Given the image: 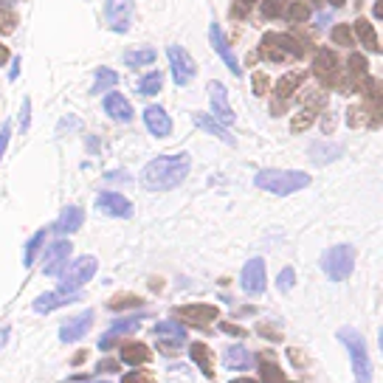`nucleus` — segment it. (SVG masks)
<instances>
[{
  "label": "nucleus",
  "instance_id": "c9c22d12",
  "mask_svg": "<svg viewBox=\"0 0 383 383\" xmlns=\"http://www.w3.org/2000/svg\"><path fill=\"white\" fill-rule=\"evenodd\" d=\"M369 110L363 107V105H355V107H350L347 110V121H350V127H363V124H369Z\"/></svg>",
  "mask_w": 383,
  "mask_h": 383
},
{
  "label": "nucleus",
  "instance_id": "a18cd8bd",
  "mask_svg": "<svg viewBox=\"0 0 383 383\" xmlns=\"http://www.w3.org/2000/svg\"><path fill=\"white\" fill-rule=\"evenodd\" d=\"M29 124H31V102H29V99H23V110H20V130L26 133V130H29Z\"/></svg>",
  "mask_w": 383,
  "mask_h": 383
},
{
  "label": "nucleus",
  "instance_id": "a19ab883",
  "mask_svg": "<svg viewBox=\"0 0 383 383\" xmlns=\"http://www.w3.org/2000/svg\"><path fill=\"white\" fill-rule=\"evenodd\" d=\"M121 383H152V375L144 372V369H135V372H127L121 377Z\"/></svg>",
  "mask_w": 383,
  "mask_h": 383
},
{
  "label": "nucleus",
  "instance_id": "c03bdc74",
  "mask_svg": "<svg viewBox=\"0 0 383 383\" xmlns=\"http://www.w3.org/2000/svg\"><path fill=\"white\" fill-rule=\"evenodd\" d=\"M251 85H254V93H257V96H265V93H268V76H265V73H254Z\"/></svg>",
  "mask_w": 383,
  "mask_h": 383
},
{
  "label": "nucleus",
  "instance_id": "7c9ffc66",
  "mask_svg": "<svg viewBox=\"0 0 383 383\" xmlns=\"http://www.w3.org/2000/svg\"><path fill=\"white\" fill-rule=\"evenodd\" d=\"M282 15H285V20H290V23H304V20L310 17V6L304 3V0H296V3H287V6H285Z\"/></svg>",
  "mask_w": 383,
  "mask_h": 383
},
{
  "label": "nucleus",
  "instance_id": "4d7b16f0",
  "mask_svg": "<svg viewBox=\"0 0 383 383\" xmlns=\"http://www.w3.org/2000/svg\"><path fill=\"white\" fill-rule=\"evenodd\" d=\"M327 3H330V6H344L347 0H327Z\"/></svg>",
  "mask_w": 383,
  "mask_h": 383
},
{
  "label": "nucleus",
  "instance_id": "4be33fe9",
  "mask_svg": "<svg viewBox=\"0 0 383 383\" xmlns=\"http://www.w3.org/2000/svg\"><path fill=\"white\" fill-rule=\"evenodd\" d=\"M138 324H141L138 319H127V322H116V324H113V327H110V330H107V333L102 336V341H99V347H102V350H110V347L116 344V338H119V336H130V333H135V330H138Z\"/></svg>",
  "mask_w": 383,
  "mask_h": 383
},
{
  "label": "nucleus",
  "instance_id": "4468645a",
  "mask_svg": "<svg viewBox=\"0 0 383 383\" xmlns=\"http://www.w3.org/2000/svg\"><path fill=\"white\" fill-rule=\"evenodd\" d=\"M209 40H211V45H214V51L220 54V59L225 62V68L232 70L234 76H240V62H237V57H234V51H232V45H228V40H225V34H223V29L217 26V23H211V29H209Z\"/></svg>",
  "mask_w": 383,
  "mask_h": 383
},
{
  "label": "nucleus",
  "instance_id": "6e6d98bb",
  "mask_svg": "<svg viewBox=\"0 0 383 383\" xmlns=\"http://www.w3.org/2000/svg\"><path fill=\"white\" fill-rule=\"evenodd\" d=\"M6 338H9V330L3 327V330H0V347H3V344H6Z\"/></svg>",
  "mask_w": 383,
  "mask_h": 383
},
{
  "label": "nucleus",
  "instance_id": "5fc2aeb1",
  "mask_svg": "<svg viewBox=\"0 0 383 383\" xmlns=\"http://www.w3.org/2000/svg\"><path fill=\"white\" fill-rule=\"evenodd\" d=\"M260 333H265V336H271V338H279V333H273V330H271V327H265V324L260 327Z\"/></svg>",
  "mask_w": 383,
  "mask_h": 383
},
{
  "label": "nucleus",
  "instance_id": "49530a36",
  "mask_svg": "<svg viewBox=\"0 0 383 383\" xmlns=\"http://www.w3.org/2000/svg\"><path fill=\"white\" fill-rule=\"evenodd\" d=\"M9 138H12V127L6 124L3 130H0V161H3V152H6V147H9Z\"/></svg>",
  "mask_w": 383,
  "mask_h": 383
},
{
  "label": "nucleus",
  "instance_id": "393cba45",
  "mask_svg": "<svg viewBox=\"0 0 383 383\" xmlns=\"http://www.w3.org/2000/svg\"><path fill=\"white\" fill-rule=\"evenodd\" d=\"M149 358H152V352H149V347L141 344V341H127V344L121 347V361H124V363H149Z\"/></svg>",
  "mask_w": 383,
  "mask_h": 383
},
{
  "label": "nucleus",
  "instance_id": "052dcab7",
  "mask_svg": "<svg viewBox=\"0 0 383 383\" xmlns=\"http://www.w3.org/2000/svg\"><path fill=\"white\" fill-rule=\"evenodd\" d=\"M3 3H9V0H3Z\"/></svg>",
  "mask_w": 383,
  "mask_h": 383
},
{
  "label": "nucleus",
  "instance_id": "20e7f679",
  "mask_svg": "<svg viewBox=\"0 0 383 383\" xmlns=\"http://www.w3.org/2000/svg\"><path fill=\"white\" fill-rule=\"evenodd\" d=\"M322 268L333 282H341L355 268V248L352 246H336L322 257Z\"/></svg>",
  "mask_w": 383,
  "mask_h": 383
},
{
  "label": "nucleus",
  "instance_id": "c756f323",
  "mask_svg": "<svg viewBox=\"0 0 383 383\" xmlns=\"http://www.w3.org/2000/svg\"><path fill=\"white\" fill-rule=\"evenodd\" d=\"M116 82H119V73H116V70H110V68H99V70H96V82H93L91 93H105V91L113 88Z\"/></svg>",
  "mask_w": 383,
  "mask_h": 383
},
{
  "label": "nucleus",
  "instance_id": "3c124183",
  "mask_svg": "<svg viewBox=\"0 0 383 383\" xmlns=\"http://www.w3.org/2000/svg\"><path fill=\"white\" fill-rule=\"evenodd\" d=\"M17 73H20V59L15 57V65H12V70H9V80H17Z\"/></svg>",
  "mask_w": 383,
  "mask_h": 383
},
{
  "label": "nucleus",
  "instance_id": "37998d69",
  "mask_svg": "<svg viewBox=\"0 0 383 383\" xmlns=\"http://www.w3.org/2000/svg\"><path fill=\"white\" fill-rule=\"evenodd\" d=\"M251 6H254V0H234V6H232V17H234V20H237V17H246Z\"/></svg>",
  "mask_w": 383,
  "mask_h": 383
},
{
  "label": "nucleus",
  "instance_id": "4c0bfd02",
  "mask_svg": "<svg viewBox=\"0 0 383 383\" xmlns=\"http://www.w3.org/2000/svg\"><path fill=\"white\" fill-rule=\"evenodd\" d=\"M43 240H45V232H37V234L29 240V246H26V257H23V262H26V265H34V257H37V251H40Z\"/></svg>",
  "mask_w": 383,
  "mask_h": 383
},
{
  "label": "nucleus",
  "instance_id": "603ef678",
  "mask_svg": "<svg viewBox=\"0 0 383 383\" xmlns=\"http://www.w3.org/2000/svg\"><path fill=\"white\" fill-rule=\"evenodd\" d=\"M102 369H105V372H113L116 363H113V361H102V363H99V372H102Z\"/></svg>",
  "mask_w": 383,
  "mask_h": 383
},
{
  "label": "nucleus",
  "instance_id": "2eb2a0df",
  "mask_svg": "<svg viewBox=\"0 0 383 383\" xmlns=\"http://www.w3.org/2000/svg\"><path fill=\"white\" fill-rule=\"evenodd\" d=\"M144 124H147V130L156 135V138H167V135L172 133V119H170V113H167L164 107H158V105H149V107L144 110Z\"/></svg>",
  "mask_w": 383,
  "mask_h": 383
},
{
  "label": "nucleus",
  "instance_id": "f257e3e1",
  "mask_svg": "<svg viewBox=\"0 0 383 383\" xmlns=\"http://www.w3.org/2000/svg\"><path fill=\"white\" fill-rule=\"evenodd\" d=\"M189 170H192V158L186 152H181V156H158L141 170V186L149 192L175 189L186 181Z\"/></svg>",
  "mask_w": 383,
  "mask_h": 383
},
{
  "label": "nucleus",
  "instance_id": "39448f33",
  "mask_svg": "<svg viewBox=\"0 0 383 383\" xmlns=\"http://www.w3.org/2000/svg\"><path fill=\"white\" fill-rule=\"evenodd\" d=\"M93 276H96V257H80L62 271L59 290H82Z\"/></svg>",
  "mask_w": 383,
  "mask_h": 383
},
{
  "label": "nucleus",
  "instance_id": "8fccbe9b",
  "mask_svg": "<svg viewBox=\"0 0 383 383\" xmlns=\"http://www.w3.org/2000/svg\"><path fill=\"white\" fill-rule=\"evenodd\" d=\"M9 57H12V54H9V48H6L3 43H0V65H3V62H9Z\"/></svg>",
  "mask_w": 383,
  "mask_h": 383
},
{
  "label": "nucleus",
  "instance_id": "bf43d9fd",
  "mask_svg": "<svg viewBox=\"0 0 383 383\" xmlns=\"http://www.w3.org/2000/svg\"><path fill=\"white\" fill-rule=\"evenodd\" d=\"M93 383H105V380H93Z\"/></svg>",
  "mask_w": 383,
  "mask_h": 383
},
{
  "label": "nucleus",
  "instance_id": "423d86ee",
  "mask_svg": "<svg viewBox=\"0 0 383 383\" xmlns=\"http://www.w3.org/2000/svg\"><path fill=\"white\" fill-rule=\"evenodd\" d=\"M167 57H170V70H172V80H175V85H189L192 80H195V70H197V65H195V59L189 57V51L183 48V45H170L167 48Z\"/></svg>",
  "mask_w": 383,
  "mask_h": 383
},
{
  "label": "nucleus",
  "instance_id": "f8f14e48",
  "mask_svg": "<svg viewBox=\"0 0 383 383\" xmlns=\"http://www.w3.org/2000/svg\"><path fill=\"white\" fill-rule=\"evenodd\" d=\"M313 73L319 76L324 85H338V80H341V73H338V54L322 48L316 54V59H313Z\"/></svg>",
  "mask_w": 383,
  "mask_h": 383
},
{
  "label": "nucleus",
  "instance_id": "58836bf2",
  "mask_svg": "<svg viewBox=\"0 0 383 383\" xmlns=\"http://www.w3.org/2000/svg\"><path fill=\"white\" fill-rule=\"evenodd\" d=\"M313 119H316V113H313V110H308V107H304V110H301V113H299V116L293 119L290 130H293V133H301V130H308V127L313 124Z\"/></svg>",
  "mask_w": 383,
  "mask_h": 383
},
{
  "label": "nucleus",
  "instance_id": "72a5a7b5",
  "mask_svg": "<svg viewBox=\"0 0 383 383\" xmlns=\"http://www.w3.org/2000/svg\"><path fill=\"white\" fill-rule=\"evenodd\" d=\"M333 43L336 45H344V48H350L352 43H355V34H352V29L347 26V23H338V26H333Z\"/></svg>",
  "mask_w": 383,
  "mask_h": 383
},
{
  "label": "nucleus",
  "instance_id": "13d9d810",
  "mask_svg": "<svg viewBox=\"0 0 383 383\" xmlns=\"http://www.w3.org/2000/svg\"><path fill=\"white\" fill-rule=\"evenodd\" d=\"M232 383H257V380H251V377H240V380H232Z\"/></svg>",
  "mask_w": 383,
  "mask_h": 383
},
{
  "label": "nucleus",
  "instance_id": "e433bc0d",
  "mask_svg": "<svg viewBox=\"0 0 383 383\" xmlns=\"http://www.w3.org/2000/svg\"><path fill=\"white\" fill-rule=\"evenodd\" d=\"M17 26V15L9 9V6H0V31L3 34H12Z\"/></svg>",
  "mask_w": 383,
  "mask_h": 383
},
{
  "label": "nucleus",
  "instance_id": "7ed1b4c3",
  "mask_svg": "<svg viewBox=\"0 0 383 383\" xmlns=\"http://www.w3.org/2000/svg\"><path fill=\"white\" fill-rule=\"evenodd\" d=\"M338 338H341V341H344V347L350 350L355 377H358L361 383H369V380H372V361H369L366 341L361 338V333H358V330H352V327H341V330H338Z\"/></svg>",
  "mask_w": 383,
  "mask_h": 383
},
{
  "label": "nucleus",
  "instance_id": "1a4fd4ad",
  "mask_svg": "<svg viewBox=\"0 0 383 383\" xmlns=\"http://www.w3.org/2000/svg\"><path fill=\"white\" fill-rule=\"evenodd\" d=\"M240 285H243V290L248 296H262L265 285H268L265 282V260H260V257L248 260L246 268H243V273H240Z\"/></svg>",
  "mask_w": 383,
  "mask_h": 383
},
{
  "label": "nucleus",
  "instance_id": "f704fd0d",
  "mask_svg": "<svg viewBox=\"0 0 383 383\" xmlns=\"http://www.w3.org/2000/svg\"><path fill=\"white\" fill-rule=\"evenodd\" d=\"M260 375H262V383H282V369L271 361H262L260 363Z\"/></svg>",
  "mask_w": 383,
  "mask_h": 383
},
{
  "label": "nucleus",
  "instance_id": "bb28decb",
  "mask_svg": "<svg viewBox=\"0 0 383 383\" xmlns=\"http://www.w3.org/2000/svg\"><path fill=\"white\" fill-rule=\"evenodd\" d=\"M195 119V124L200 127V130H206V133H211L214 138H220V141H225V144H234V138H232V133H228L225 127H220L211 116H206V113H195L192 116Z\"/></svg>",
  "mask_w": 383,
  "mask_h": 383
},
{
  "label": "nucleus",
  "instance_id": "79ce46f5",
  "mask_svg": "<svg viewBox=\"0 0 383 383\" xmlns=\"http://www.w3.org/2000/svg\"><path fill=\"white\" fill-rule=\"evenodd\" d=\"M138 304H141V299H135V296H119V299L110 301V308L121 310V308H138Z\"/></svg>",
  "mask_w": 383,
  "mask_h": 383
},
{
  "label": "nucleus",
  "instance_id": "de8ad7c7",
  "mask_svg": "<svg viewBox=\"0 0 383 383\" xmlns=\"http://www.w3.org/2000/svg\"><path fill=\"white\" fill-rule=\"evenodd\" d=\"M220 327H223V333H228V336H237V338H246V330H243V327H237V324H225V322H223Z\"/></svg>",
  "mask_w": 383,
  "mask_h": 383
},
{
  "label": "nucleus",
  "instance_id": "f03ea898",
  "mask_svg": "<svg viewBox=\"0 0 383 383\" xmlns=\"http://www.w3.org/2000/svg\"><path fill=\"white\" fill-rule=\"evenodd\" d=\"M310 183L308 172H296V170H262L254 175V186L271 192V195H293Z\"/></svg>",
  "mask_w": 383,
  "mask_h": 383
},
{
  "label": "nucleus",
  "instance_id": "5701e85b",
  "mask_svg": "<svg viewBox=\"0 0 383 383\" xmlns=\"http://www.w3.org/2000/svg\"><path fill=\"white\" fill-rule=\"evenodd\" d=\"M189 355H192V361L200 366V372H203L206 377H214V358H211V350H209L206 344L195 341V344L189 347Z\"/></svg>",
  "mask_w": 383,
  "mask_h": 383
},
{
  "label": "nucleus",
  "instance_id": "dca6fc26",
  "mask_svg": "<svg viewBox=\"0 0 383 383\" xmlns=\"http://www.w3.org/2000/svg\"><path fill=\"white\" fill-rule=\"evenodd\" d=\"M70 251H73L70 240H57L45 254V276H62L65 260L70 257Z\"/></svg>",
  "mask_w": 383,
  "mask_h": 383
},
{
  "label": "nucleus",
  "instance_id": "412c9836",
  "mask_svg": "<svg viewBox=\"0 0 383 383\" xmlns=\"http://www.w3.org/2000/svg\"><path fill=\"white\" fill-rule=\"evenodd\" d=\"M352 34H358V40L369 48V51H375V54H380V40H377V31L372 29V23L366 20V17H358L355 20V26H352Z\"/></svg>",
  "mask_w": 383,
  "mask_h": 383
},
{
  "label": "nucleus",
  "instance_id": "a878e982",
  "mask_svg": "<svg viewBox=\"0 0 383 383\" xmlns=\"http://www.w3.org/2000/svg\"><path fill=\"white\" fill-rule=\"evenodd\" d=\"M251 352L243 347V344H234V347H228L225 352H223V363L225 366H232V369H246V366H251Z\"/></svg>",
  "mask_w": 383,
  "mask_h": 383
},
{
  "label": "nucleus",
  "instance_id": "09e8293b",
  "mask_svg": "<svg viewBox=\"0 0 383 383\" xmlns=\"http://www.w3.org/2000/svg\"><path fill=\"white\" fill-rule=\"evenodd\" d=\"M287 355H290V358L296 361V366H304V363H308V361H304V358L299 355V350H287Z\"/></svg>",
  "mask_w": 383,
  "mask_h": 383
},
{
  "label": "nucleus",
  "instance_id": "cd10ccee",
  "mask_svg": "<svg viewBox=\"0 0 383 383\" xmlns=\"http://www.w3.org/2000/svg\"><path fill=\"white\" fill-rule=\"evenodd\" d=\"M161 85H164V76L158 70H149L147 76H141V80H138V93L141 96H156L161 91Z\"/></svg>",
  "mask_w": 383,
  "mask_h": 383
},
{
  "label": "nucleus",
  "instance_id": "ea45409f",
  "mask_svg": "<svg viewBox=\"0 0 383 383\" xmlns=\"http://www.w3.org/2000/svg\"><path fill=\"white\" fill-rule=\"evenodd\" d=\"M276 285H279V290H285V293H287V290L296 285V271H293V268H285V271L279 273Z\"/></svg>",
  "mask_w": 383,
  "mask_h": 383
},
{
  "label": "nucleus",
  "instance_id": "473e14b6",
  "mask_svg": "<svg viewBox=\"0 0 383 383\" xmlns=\"http://www.w3.org/2000/svg\"><path fill=\"white\" fill-rule=\"evenodd\" d=\"M285 6H287V0H262V3H260V12H262L265 20H273V17H282Z\"/></svg>",
  "mask_w": 383,
  "mask_h": 383
},
{
  "label": "nucleus",
  "instance_id": "c85d7f7f",
  "mask_svg": "<svg viewBox=\"0 0 383 383\" xmlns=\"http://www.w3.org/2000/svg\"><path fill=\"white\" fill-rule=\"evenodd\" d=\"M156 333L161 336V338H172L175 344H183L186 341V327L183 324H178V322H158V327H156Z\"/></svg>",
  "mask_w": 383,
  "mask_h": 383
},
{
  "label": "nucleus",
  "instance_id": "0eeeda50",
  "mask_svg": "<svg viewBox=\"0 0 383 383\" xmlns=\"http://www.w3.org/2000/svg\"><path fill=\"white\" fill-rule=\"evenodd\" d=\"M133 0H107L105 3V23L110 26V31L124 34L133 23Z\"/></svg>",
  "mask_w": 383,
  "mask_h": 383
},
{
  "label": "nucleus",
  "instance_id": "a211bd4d",
  "mask_svg": "<svg viewBox=\"0 0 383 383\" xmlns=\"http://www.w3.org/2000/svg\"><path fill=\"white\" fill-rule=\"evenodd\" d=\"M175 316H183L186 322H195V324H209L220 316V310L214 304H186V308H178Z\"/></svg>",
  "mask_w": 383,
  "mask_h": 383
},
{
  "label": "nucleus",
  "instance_id": "ddd939ff",
  "mask_svg": "<svg viewBox=\"0 0 383 383\" xmlns=\"http://www.w3.org/2000/svg\"><path fill=\"white\" fill-rule=\"evenodd\" d=\"M96 209L107 217H133V203L119 192H102L96 197Z\"/></svg>",
  "mask_w": 383,
  "mask_h": 383
},
{
  "label": "nucleus",
  "instance_id": "9b49d317",
  "mask_svg": "<svg viewBox=\"0 0 383 383\" xmlns=\"http://www.w3.org/2000/svg\"><path fill=\"white\" fill-rule=\"evenodd\" d=\"M91 327H93V310H85V313H80V316L62 322V327H59V341L73 344V341L85 338V336L91 333Z\"/></svg>",
  "mask_w": 383,
  "mask_h": 383
},
{
  "label": "nucleus",
  "instance_id": "b1692460",
  "mask_svg": "<svg viewBox=\"0 0 383 383\" xmlns=\"http://www.w3.org/2000/svg\"><path fill=\"white\" fill-rule=\"evenodd\" d=\"M121 59H124V65H127V68H141V65H149V62H156V48H149V45L127 48Z\"/></svg>",
  "mask_w": 383,
  "mask_h": 383
},
{
  "label": "nucleus",
  "instance_id": "aec40b11",
  "mask_svg": "<svg viewBox=\"0 0 383 383\" xmlns=\"http://www.w3.org/2000/svg\"><path fill=\"white\" fill-rule=\"evenodd\" d=\"M304 82V73H299V70H293V73H285L282 80L276 82V102L279 105H285L296 91H299V85Z\"/></svg>",
  "mask_w": 383,
  "mask_h": 383
},
{
  "label": "nucleus",
  "instance_id": "864d4df0",
  "mask_svg": "<svg viewBox=\"0 0 383 383\" xmlns=\"http://www.w3.org/2000/svg\"><path fill=\"white\" fill-rule=\"evenodd\" d=\"M375 17H383V0H375Z\"/></svg>",
  "mask_w": 383,
  "mask_h": 383
},
{
  "label": "nucleus",
  "instance_id": "2f4dec72",
  "mask_svg": "<svg viewBox=\"0 0 383 383\" xmlns=\"http://www.w3.org/2000/svg\"><path fill=\"white\" fill-rule=\"evenodd\" d=\"M310 156H313V161H316V164H327V161H333V158H338V156H341V147H324V144H313Z\"/></svg>",
  "mask_w": 383,
  "mask_h": 383
},
{
  "label": "nucleus",
  "instance_id": "6e6552de",
  "mask_svg": "<svg viewBox=\"0 0 383 383\" xmlns=\"http://www.w3.org/2000/svg\"><path fill=\"white\" fill-rule=\"evenodd\" d=\"M209 96H211V119L220 124V127H232L234 124V110L228 105V93H225V85L223 82H211L209 85Z\"/></svg>",
  "mask_w": 383,
  "mask_h": 383
},
{
  "label": "nucleus",
  "instance_id": "f3484780",
  "mask_svg": "<svg viewBox=\"0 0 383 383\" xmlns=\"http://www.w3.org/2000/svg\"><path fill=\"white\" fill-rule=\"evenodd\" d=\"M85 223V211L82 206H65L57 225H54V232L57 234H73V232H80V225Z\"/></svg>",
  "mask_w": 383,
  "mask_h": 383
},
{
  "label": "nucleus",
  "instance_id": "6ab92c4d",
  "mask_svg": "<svg viewBox=\"0 0 383 383\" xmlns=\"http://www.w3.org/2000/svg\"><path fill=\"white\" fill-rule=\"evenodd\" d=\"M102 105H105V113L113 121H130L133 119V105L124 99V93H107Z\"/></svg>",
  "mask_w": 383,
  "mask_h": 383
},
{
  "label": "nucleus",
  "instance_id": "9d476101",
  "mask_svg": "<svg viewBox=\"0 0 383 383\" xmlns=\"http://www.w3.org/2000/svg\"><path fill=\"white\" fill-rule=\"evenodd\" d=\"M76 299H82L80 290H48V293H43V296L34 299V313H40V316L51 313L57 308H65V304H73Z\"/></svg>",
  "mask_w": 383,
  "mask_h": 383
}]
</instances>
